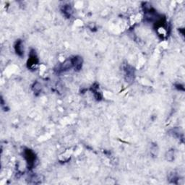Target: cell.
I'll list each match as a JSON object with an SVG mask.
<instances>
[{"label":"cell","instance_id":"cell-8","mask_svg":"<svg viewBox=\"0 0 185 185\" xmlns=\"http://www.w3.org/2000/svg\"><path fill=\"white\" fill-rule=\"evenodd\" d=\"M41 90V85L40 83H38V82H36V83H34V85H33V91H34V93H40Z\"/></svg>","mask_w":185,"mask_h":185},{"label":"cell","instance_id":"cell-1","mask_svg":"<svg viewBox=\"0 0 185 185\" xmlns=\"http://www.w3.org/2000/svg\"><path fill=\"white\" fill-rule=\"evenodd\" d=\"M124 72H125V76L126 77V80L128 82L132 81L134 80V69L129 65H126L124 67Z\"/></svg>","mask_w":185,"mask_h":185},{"label":"cell","instance_id":"cell-6","mask_svg":"<svg viewBox=\"0 0 185 185\" xmlns=\"http://www.w3.org/2000/svg\"><path fill=\"white\" fill-rule=\"evenodd\" d=\"M15 52L16 53L18 54L19 56H22L23 53H24V50H23V42L21 41L20 40H18L16 42L15 46Z\"/></svg>","mask_w":185,"mask_h":185},{"label":"cell","instance_id":"cell-2","mask_svg":"<svg viewBox=\"0 0 185 185\" xmlns=\"http://www.w3.org/2000/svg\"><path fill=\"white\" fill-rule=\"evenodd\" d=\"M35 51L32 50L30 53V56H29V59H28V66L30 67H32L33 66H35L37 65L38 63V58L36 55V53H35Z\"/></svg>","mask_w":185,"mask_h":185},{"label":"cell","instance_id":"cell-3","mask_svg":"<svg viewBox=\"0 0 185 185\" xmlns=\"http://www.w3.org/2000/svg\"><path fill=\"white\" fill-rule=\"evenodd\" d=\"M72 67H73V60H72V59H69L65 60V61L62 64L61 66H60V70L62 72H65L70 69Z\"/></svg>","mask_w":185,"mask_h":185},{"label":"cell","instance_id":"cell-7","mask_svg":"<svg viewBox=\"0 0 185 185\" xmlns=\"http://www.w3.org/2000/svg\"><path fill=\"white\" fill-rule=\"evenodd\" d=\"M62 12H63L64 15L66 17H69L71 16L72 13H73V9H72V7H70V5H65L63 7V8H62Z\"/></svg>","mask_w":185,"mask_h":185},{"label":"cell","instance_id":"cell-4","mask_svg":"<svg viewBox=\"0 0 185 185\" xmlns=\"http://www.w3.org/2000/svg\"><path fill=\"white\" fill-rule=\"evenodd\" d=\"M25 158H26L27 162L30 165H34V162L35 161V154L30 150H27L25 151Z\"/></svg>","mask_w":185,"mask_h":185},{"label":"cell","instance_id":"cell-5","mask_svg":"<svg viewBox=\"0 0 185 185\" xmlns=\"http://www.w3.org/2000/svg\"><path fill=\"white\" fill-rule=\"evenodd\" d=\"M73 63V67L76 70H80L82 68V65H83V59L80 56H75L74 58H72Z\"/></svg>","mask_w":185,"mask_h":185}]
</instances>
